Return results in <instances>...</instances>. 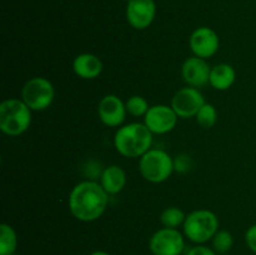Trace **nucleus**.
<instances>
[{"instance_id":"nucleus-1","label":"nucleus","mask_w":256,"mask_h":255,"mask_svg":"<svg viewBox=\"0 0 256 255\" xmlns=\"http://www.w3.org/2000/svg\"><path fill=\"white\" fill-rule=\"evenodd\" d=\"M109 196L100 182L84 180L72 189L68 205L75 219L82 222H92L104 215L109 204Z\"/></svg>"},{"instance_id":"nucleus-2","label":"nucleus","mask_w":256,"mask_h":255,"mask_svg":"<svg viewBox=\"0 0 256 255\" xmlns=\"http://www.w3.org/2000/svg\"><path fill=\"white\" fill-rule=\"evenodd\" d=\"M152 135L144 122L122 125L114 135V148L125 158H142L152 149Z\"/></svg>"},{"instance_id":"nucleus-3","label":"nucleus","mask_w":256,"mask_h":255,"mask_svg":"<svg viewBox=\"0 0 256 255\" xmlns=\"http://www.w3.org/2000/svg\"><path fill=\"white\" fill-rule=\"evenodd\" d=\"M32 110L22 99H5L0 104V130L8 136H19L32 125Z\"/></svg>"},{"instance_id":"nucleus-4","label":"nucleus","mask_w":256,"mask_h":255,"mask_svg":"<svg viewBox=\"0 0 256 255\" xmlns=\"http://www.w3.org/2000/svg\"><path fill=\"white\" fill-rule=\"evenodd\" d=\"M219 230V218L209 209H196L186 214L182 232L192 244H206Z\"/></svg>"},{"instance_id":"nucleus-5","label":"nucleus","mask_w":256,"mask_h":255,"mask_svg":"<svg viewBox=\"0 0 256 255\" xmlns=\"http://www.w3.org/2000/svg\"><path fill=\"white\" fill-rule=\"evenodd\" d=\"M175 172L174 159L162 149H152L139 158V172L146 182L162 184Z\"/></svg>"},{"instance_id":"nucleus-6","label":"nucleus","mask_w":256,"mask_h":255,"mask_svg":"<svg viewBox=\"0 0 256 255\" xmlns=\"http://www.w3.org/2000/svg\"><path fill=\"white\" fill-rule=\"evenodd\" d=\"M55 98V89L49 79L34 76L28 80L22 89V100L32 110L42 112L52 106Z\"/></svg>"},{"instance_id":"nucleus-7","label":"nucleus","mask_w":256,"mask_h":255,"mask_svg":"<svg viewBox=\"0 0 256 255\" xmlns=\"http://www.w3.org/2000/svg\"><path fill=\"white\" fill-rule=\"evenodd\" d=\"M185 239L179 229L162 226L152 235L149 249L152 255H182L185 252Z\"/></svg>"},{"instance_id":"nucleus-8","label":"nucleus","mask_w":256,"mask_h":255,"mask_svg":"<svg viewBox=\"0 0 256 255\" xmlns=\"http://www.w3.org/2000/svg\"><path fill=\"white\" fill-rule=\"evenodd\" d=\"M205 102H206L200 89L188 85L175 92L170 105L180 119H189L196 116L198 112Z\"/></svg>"},{"instance_id":"nucleus-9","label":"nucleus","mask_w":256,"mask_h":255,"mask_svg":"<svg viewBox=\"0 0 256 255\" xmlns=\"http://www.w3.org/2000/svg\"><path fill=\"white\" fill-rule=\"evenodd\" d=\"M179 116L172 105L166 104H156L152 105L148 110L146 115L144 116V124L148 129L156 135H164L172 132L176 126Z\"/></svg>"},{"instance_id":"nucleus-10","label":"nucleus","mask_w":256,"mask_h":255,"mask_svg":"<svg viewBox=\"0 0 256 255\" xmlns=\"http://www.w3.org/2000/svg\"><path fill=\"white\" fill-rule=\"evenodd\" d=\"M189 45L192 54L202 59H210L220 48V39L216 32L209 26L196 28L189 38Z\"/></svg>"},{"instance_id":"nucleus-11","label":"nucleus","mask_w":256,"mask_h":255,"mask_svg":"<svg viewBox=\"0 0 256 255\" xmlns=\"http://www.w3.org/2000/svg\"><path fill=\"white\" fill-rule=\"evenodd\" d=\"M125 102L115 94H108L102 98L98 105V116L108 128H120L126 118Z\"/></svg>"},{"instance_id":"nucleus-12","label":"nucleus","mask_w":256,"mask_h":255,"mask_svg":"<svg viewBox=\"0 0 256 255\" xmlns=\"http://www.w3.org/2000/svg\"><path fill=\"white\" fill-rule=\"evenodd\" d=\"M156 15L154 0H130L126 2L125 16L132 28L145 30L152 24Z\"/></svg>"},{"instance_id":"nucleus-13","label":"nucleus","mask_w":256,"mask_h":255,"mask_svg":"<svg viewBox=\"0 0 256 255\" xmlns=\"http://www.w3.org/2000/svg\"><path fill=\"white\" fill-rule=\"evenodd\" d=\"M210 72H212V66L209 65L208 60L202 59V58L192 55L182 62V76L189 86L199 89V88L209 84Z\"/></svg>"},{"instance_id":"nucleus-14","label":"nucleus","mask_w":256,"mask_h":255,"mask_svg":"<svg viewBox=\"0 0 256 255\" xmlns=\"http://www.w3.org/2000/svg\"><path fill=\"white\" fill-rule=\"evenodd\" d=\"M102 68L104 65H102V59L92 52H82L72 60V70L80 79H96L102 72Z\"/></svg>"},{"instance_id":"nucleus-15","label":"nucleus","mask_w":256,"mask_h":255,"mask_svg":"<svg viewBox=\"0 0 256 255\" xmlns=\"http://www.w3.org/2000/svg\"><path fill=\"white\" fill-rule=\"evenodd\" d=\"M100 184L109 195H116L126 185V172L116 164L109 165L100 174Z\"/></svg>"},{"instance_id":"nucleus-16","label":"nucleus","mask_w":256,"mask_h":255,"mask_svg":"<svg viewBox=\"0 0 256 255\" xmlns=\"http://www.w3.org/2000/svg\"><path fill=\"white\" fill-rule=\"evenodd\" d=\"M236 79V72L234 66L226 62H220L212 68L209 84L219 92H225L234 85Z\"/></svg>"},{"instance_id":"nucleus-17","label":"nucleus","mask_w":256,"mask_h":255,"mask_svg":"<svg viewBox=\"0 0 256 255\" xmlns=\"http://www.w3.org/2000/svg\"><path fill=\"white\" fill-rule=\"evenodd\" d=\"M18 249V234L12 225H0V255H14Z\"/></svg>"},{"instance_id":"nucleus-18","label":"nucleus","mask_w":256,"mask_h":255,"mask_svg":"<svg viewBox=\"0 0 256 255\" xmlns=\"http://www.w3.org/2000/svg\"><path fill=\"white\" fill-rule=\"evenodd\" d=\"M186 214L178 206H169L164 209L160 214V222L164 228L179 229L184 225Z\"/></svg>"},{"instance_id":"nucleus-19","label":"nucleus","mask_w":256,"mask_h":255,"mask_svg":"<svg viewBox=\"0 0 256 255\" xmlns=\"http://www.w3.org/2000/svg\"><path fill=\"white\" fill-rule=\"evenodd\" d=\"M212 249L219 255H225L234 246V236L228 230L219 229L212 239Z\"/></svg>"},{"instance_id":"nucleus-20","label":"nucleus","mask_w":256,"mask_h":255,"mask_svg":"<svg viewBox=\"0 0 256 255\" xmlns=\"http://www.w3.org/2000/svg\"><path fill=\"white\" fill-rule=\"evenodd\" d=\"M196 122L204 129H210V128L214 126L218 122V110L212 104H209V102H205L200 110L198 112L196 116Z\"/></svg>"},{"instance_id":"nucleus-21","label":"nucleus","mask_w":256,"mask_h":255,"mask_svg":"<svg viewBox=\"0 0 256 255\" xmlns=\"http://www.w3.org/2000/svg\"><path fill=\"white\" fill-rule=\"evenodd\" d=\"M128 114L134 118H144L146 115L148 110L150 109V105L148 100L142 95H132L129 99L125 102Z\"/></svg>"},{"instance_id":"nucleus-22","label":"nucleus","mask_w":256,"mask_h":255,"mask_svg":"<svg viewBox=\"0 0 256 255\" xmlns=\"http://www.w3.org/2000/svg\"><path fill=\"white\" fill-rule=\"evenodd\" d=\"M174 165L175 172H186L190 169V166H192V159H190V156H188L185 154L178 155L176 159H174Z\"/></svg>"},{"instance_id":"nucleus-23","label":"nucleus","mask_w":256,"mask_h":255,"mask_svg":"<svg viewBox=\"0 0 256 255\" xmlns=\"http://www.w3.org/2000/svg\"><path fill=\"white\" fill-rule=\"evenodd\" d=\"M185 255H219V254H218L212 248L208 246V245L205 244H199L190 248Z\"/></svg>"},{"instance_id":"nucleus-24","label":"nucleus","mask_w":256,"mask_h":255,"mask_svg":"<svg viewBox=\"0 0 256 255\" xmlns=\"http://www.w3.org/2000/svg\"><path fill=\"white\" fill-rule=\"evenodd\" d=\"M245 242L248 248L256 254V224H252V226L248 228L245 232Z\"/></svg>"},{"instance_id":"nucleus-25","label":"nucleus","mask_w":256,"mask_h":255,"mask_svg":"<svg viewBox=\"0 0 256 255\" xmlns=\"http://www.w3.org/2000/svg\"><path fill=\"white\" fill-rule=\"evenodd\" d=\"M89 255H112V254H109V252H102V250H96V252H90Z\"/></svg>"},{"instance_id":"nucleus-26","label":"nucleus","mask_w":256,"mask_h":255,"mask_svg":"<svg viewBox=\"0 0 256 255\" xmlns=\"http://www.w3.org/2000/svg\"><path fill=\"white\" fill-rule=\"evenodd\" d=\"M124 2H130V0H124Z\"/></svg>"},{"instance_id":"nucleus-27","label":"nucleus","mask_w":256,"mask_h":255,"mask_svg":"<svg viewBox=\"0 0 256 255\" xmlns=\"http://www.w3.org/2000/svg\"><path fill=\"white\" fill-rule=\"evenodd\" d=\"M225 255H228V254H225Z\"/></svg>"}]
</instances>
